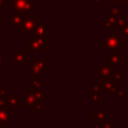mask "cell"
<instances>
[{"label":"cell","instance_id":"6da1fadb","mask_svg":"<svg viewBox=\"0 0 128 128\" xmlns=\"http://www.w3.org/2000/svg\"><path fill=\"white\" fill-rule=\"evenodd\" d=\"M124 47V41L120 39L117 35H107L105 39L102 40V48H105L107 53L114 51L118 53V51Z\"/></svg>","mask_w":128,"mask_h":128},{"label":"cell","instance_id":"7a4b0ae2","mask_svg":"<svg viewBox=\"0 0 128 128\" xmlns=\"http://www.w3.org/2000/svg\"><path fill=\"white\" fill-rule=\"evenodd\" d=\"M37 21H38L37 17L22 18V20L19 24V28L25 34H32V33H34V29H35V25H36Z\"/></svg>","mask_w":128,"mask_h":128},{"label":"cell","instance_id":"3957f363","mask_svg":"<svg viewBox=\"0 0 128 128\" xmlns=\"http://www.w3.org/2000/svg\"><path fill=\"white\" fill-rule=\"evenodd\" d=\"M46 69V63L41 59L33 58V61L29 63V74L30 75H40Z\"/></svg>","mask_w":128,"mask_h":128},{"label":"cell","instance_id":"277c9868","mask_svg":"<svg viewBox=\"0 0 128 128\" xmlns=\"http://www.w3.org/2000/svg\"><path fill=\"white\" fill-rule=\"evenodd\" d=\"M11 4L17 12L23 13L24 11L32 9L33 0H11Z\"/></svg>","mask_w":128,"mask_h":128},{"label":"cell","instance_id":"5b68a950","mask_svg":"<svg viewBox=\"0 0 128 128\" xmlns=\"http://www.w3.org/2000/svg\"><path fill=\"white\" fill-rule=\"evenodd\" d=\"M46 48V43H45V39L39 38L37 36H34L33 39L29 40V51L30 52H42V50Z\"/></svg>","mask_w":128,"mask_h":128},{"label":"cell","instance_id":"8992f818","mask_svg":"<svg viewBox=\"0 0 128 128\" xmlns=\"http://www.w3.org/2000/svg\"><path fill=\"white\" fill-rule=\"evenodd\" d=\"M101 78H102V87H103L104 91L107 94H110L111 92H114L118 88V82L114 81L112 76L101 77Z\"/></svg>","mask_w":128,"mask_h":128},{"label":"cell","instance_id":"52a82bcc","mask_svg":"<svg viewBox=\"0 0 128 128\" xmlns=\"http://www.w3.org/2000/svg\"><path fill=\"white\" fill-rule=\"evenodd\" d=\"M34 36H37L42 39H46V27L41 21H37L34 29Z\"/></svg>","mask_w":128,"mask_h":128},{"label":"cell","instance_id":"ba28073f","mask_svg":"<svg viewBox=\"0 0 128 128\" xmlns=\"http://www.w3.org/2000/svg\"><path fill=\"white\" fill-rule=\"evenodd\" d=\"M28 59V55L26 53L23 52V50H21L19 53H17L13 58H11V62L13 61L15 63L16 66H19V65H23L24 62H26Z\"/></svg>","mask_w":128,"mask_h":128},{"label":"cell","instance_id":"9c48e42d","mask_svg":"<svg viewBox=\"0 0 128 128\" xmlns=\"http://www.w3.org/2000/svg\"><path fill=\"white\" fill-rule=\"evenodd\" d=\"M36 97H35V93L33 89H30L29 92L26 94L25 96V102H24V106L25 107H32L35 102H36Z\"/></svg>","mask_w":128,"mask_h":128},{"label":"cell","instance_id":"30bf717a","mask_svg":"<svg viewBox=\"0 0 128 128\" xmlns=\"http://www.w3.org/2000/svg\"><path fill=\"white\" fill-rule=\"evenodd\" d=\"M106 109L105 108H98L96 112L93 113V120L94 121H103L106 117Z\"/></svg>","mask_w":128,"mask_h":128},{"label":"cell","instance_id":"8fae6325","mask_svg":"<svg viewBox=\"0 0 128 128\" xmlns=\"http://www.w3.org/2000/svg\"><path fill=\"white\" fill-rule=\"evenodd\" d=\"M97 74L101 77H108V76H112V71H110L107 67H98L97 68Z\"/></svg>","mask_w":128,"mask_h":128},{"label":"cell","instance_id":"7c38bea8","mask_svg":"<svg viewBox=\"0 0 128 128\" xmlns=\"http://www.w3.org/2000/svg\"><path fill=\"white\" fill-rule=\"evenodd\" d=\"M8 102H9L10 106H12V107H15V108L19 107V95L18 94H11Z\"/></svg>","mask_w":128,"mask_h":128},{"label":"cell","instance_id":"4fadbf2b","mask_svg":"<svg viewBox=\"0 0 128 128\" xmlns=\"http://www.w3.org/2000/svg\"><path fill=\"white\" fill-rule=\"evenodd\" d=\"M119 32L121 35H123L124 39H128V21H124L122 26H120Z\"/></svg>","mask_w":128,"mask_h":128},{"label":"cell","instance_id":"5bb4252c","mask_svg":"<svg viewBox=\"0 0 128 128\" xmlns=\"http://www.w3.org/2000/svg\"><path fill=\"white\" fill-rule=\"evenodd\" d=\"M114 21H115V16H113V15H110L106 20H104V21H102V25L105 27V28H107V29H109L112 25H114Z\"/></svg>","mask_w":128,"mask_h":128},{"label":"cell","instance_id":"9a60e30c","mask_svg":"<svg viewBox=\"0 0 128 128\" xmlns=\"http://www.w3.org/2000/svg\"><path fill=\"white\" fill-rule=\"evenodd\" d=\"M22 15H23V13H20V14H19V12H17V13L11 18V23H12V25H19L20 22H21V20H22Z\"/></svg>","mask_w":128,"mask_h":128},{"label":"cell","instance_id":"2e32d148","mask_svg":"<svg viewBox=\"0 0 128 128\" xmlns=\"http://www.w3.org/2000/svg\"><path fill=\"white\" fill-rule=\"evenodd\" d=\"M9 119V113L7 110L0 109V123H5Z\"/></svg>","mask_w":128,"mask_h":128},{"label":"cell","instance_id":"e0dca14e","mask_svg":"<svg viewBox=\"0 0 128 128\" xmlns=\"http://www.w3.org/2000/svg\"><path fill=\"white\" fill-rule=\"evenodd\" d=\"M30 84H32V87H33V90H40V87H41V82L39 81V80H37V78H36V76H35V80H33V81H30L29 82Z\"/></svg>","mask_w":128,"mask_h":128},{"label":"cell","instance_id":"ac0fdd59","mask_svg":"<svg viewBox=\"0 0 128 128\" xmlns=\"http://www.w3.org/2000/svg\"><path fill=\"white\" fill-rule=\"evenodd\" d=\"M114 125H115V123L112 122V121H105V120H103L101 127L102 128H114Z\"/></svg>","mask_w":128,"mask_h":128},{"label":"cell","instance_id":"d6986e66","mask_svg":"<svg viewBox=\"0 0 128 128\" xmlns=\"http://www.w3.org/2000/svg\"><path fill=\"white\" fill-rule=\"evenodd\" d=\"M113 93H114L115 98H117V99L122 98V97L124 96V90H122V89H120V88H117Z\"/></svg>","mask_w":128,"mask_h":128},{"label":"cell","instance_id":"ffe728a7","mask_svg":"<svg viewBox=\"0 0 128 128\" xmlns=\"http://www.w3.org/2000/svg\"><path fill=\"white\" fill-rule=\"evenodd\" d=\"M124 23V17L123 16H120V17H115V21H114V25H117V26H122V24Z\"/></svg>","mask_w":128,"mask_h":128},{"label":"cell","instance_id":"44dd1931","mask_svg":"<svg viewBox=\"0 0 128 128\" xmlns=\"http://www.w3.org/2000/svg\"><path fill=\"white\" fill-rule=\"evenodd\" d=\"M92 101L93 102H96V103H100L101 102V98L99 96V93L97 92H93V95H92Z\"/></svg>","mask_w":128,"mask_h":128},{"label":"cell","instance_id":"7402d4cb","mask_svg":"<svg viewBox=\"0 0 128 128\" xmlns=\"http://www.w3.org/2000/svg\"><path fill=\"white\" fill-rule=\"evenodd\" d=\"M32 107H33V111H34V112H37V111L40 110L41 107H42V103H41V101H36L35 104H34Z\"/></svg>","mask_w":128,"mask_h":128},{"label":"cell","instance_id":"603a6c76","mask_svg":"<svg viewBox=\"0 0 128 128\" xmlns=\"http://www.w3.org/2000/svg\"><path fill=\"white\" fill-rule=\"evenodd\" d=\"M118 14H119V8L118 7H111V15L116 17Z\"/></svg>","mask_w":128,"mask_h":128},{"label":"cell","instance_id":"cb8c5ba5","mask_svg":"<svg viewBox=\"0 0 128 128\" xmlns=\"http://www.w3.org/2000/svg\"><path fill=\"white\" fill-rule=\"evenodd\" d=\"M93 92H97L99 93L101 90H102V86L101 85H93Z\"/></svg>","mask_w":128,"mask_h":128},{"label":"cell","instance_id":"d4e9b609","mask_svg":"<svg viewBox=\"0 0 128 128\" xmlns=\"http://www.w3.org/2000/svg\"><path fill=\"white\" fill-rule=\"evenodd\" d=\"M4 62H5V57H3V56L0 55V64H2Z\"/></svg>","mask_w":128,"mask_h":128},{"label":"cell","instance_id":"484cf974","mask_svg":"<svg viewBox=\"0 0 128 128\" xmlns=\"http://www.w3.org/2000/svg\"><path fill=\"white\" fill-rule=\"evenodd\" d=\"M0 7H5V1L4 0H0Z\"/></svg>","mask_w":128,"mask_h":128},{"label":"cell","instance_id":"4316f807","mask_svg":"<svg viewBox=\"0 0 128 128\" xmlns=\"http://www.w3.org/2000/svg\"><path fill=\"white\" fill-rule=\"evenodd\" d=\"M118 2H123V3H128V0H117Z\"/></svg>","mask_w":128,"mask_h":128},{"label":"cell","instance_id":"83f0119b","mask_svg":"<svg viewBox=\"0 0 128 128\" xmlns=\"http://www.w3.org/2000/svg\"><path fill=\"white\" fill-rule=\"evenodd\" d=\"M100 1H101V0H93L94 3H98V2H100Z\"/></svg>","mask_w":128,"mask_h":128},{"label":"cell","instance_id":"f1b7e54d","mask_svg":"<svg viewBox=\"0 0 128 128\" xmlns=\"http://www.w3.org/2000/svg\"><path fill=\"white\" fill-rule=\"evenodd\" d=\"M92 128H101V127H100V126H93Z\"/></svg>","mask_w":128,"mask_h":128},{"label":"cell","instance_id":"f546056e","mask_svg":"<svg viewBox=\"0 0 128 128\" xmlns=\"http://www.w3.org/2000/svg\"><path fill=\"white\" fill-rule=\"evenodd\" d=\"M111 1H112L113 3H115V2H117V0H111Z\"/></svg>","mask_w":128,"mask_h":128},{"label":"cell","instance_id":"4dcf8cb0","mask_svg":"<svg viewBox=\"0 0 128 128\" xmlns=\"http://www.w3.org/2000/svg\"><path fill=\"white\" fill-rule=\"evenodd\" d=\"M0 19H1V14H0Z\"/></svg>","mask_w":128,"mask_h":128},{"label":"cell","instance_id":"1f68e13d","mask_svg":"<svg viewBox=\"0 0 128 128\" xmlns=\"http://www.w3.org/2000/svg\"><path fill=\"white\" fill-rule=\"evenodd\" d=\"M0 128H1V126H0Z\"/></svg>","mask_w":128,"mask_h":128},{"label":"cell","instance_id":"d6a6232c","mask_svg":"<svg viewBox=\"0 0 128 128\" xmlns=\"http://www.w3.org/2000/svg\"><path fill=\"white\" fill-rule=\"evenodd\" d=\"M0 37H1V36H0Z\"/></svg>","mask_w":128,"mask_h":128}]
</instances>
